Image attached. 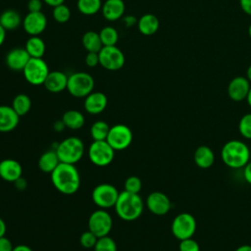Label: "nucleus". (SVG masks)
Here are the masks:
<instances>
[{"instance_id":"obj_1","label":"nucleus","mask_w":251,"mask_h":251,"mask_svg":"<svg viewBox=\"0 0 251 251\" xmlns=\"http://www.w3.org/2000/svg\"><path fill=\"white\" fill-rule=\"evenodd\" d=\"M54 187L62 194L73 195L80 186V176L73 164L61 163L50 174Z\"/></svg>"},{"instance_id":"obj_41","label":"nucleus","mask_w":251,"mask_h":251,"mask_svg":"<svg viewBox=\"0 0 251 251\" xmlns=\"http://www.w3.org/2000/svg\"><path fill=\"white\" fill-rule=\"evenodd\" d=\"M27 9L29 12H40L42 9V0H28Z\"/></svg>"},{"instance_id":"obj_42","label":"nucleus","mask_w":251,"mask_h":251,"mask_svg":"<svg viewBox=\"0 0 251 251\" xmlns=\"http://www.w3.org/2000/svg\"><path fill=\"white\" fill-rule=\"evenodd\" d=\"M243 177L251 185V160L243 167Z\"/></svg>"},{"instance_id":"obj_9","label":"nucleus","mask_w":251,"mask_h":251,"mask_svg":"<svg viewBox=\"0 0 251 251\" xmlns=\"http://www.w3.org/2000/svg\"><path fill=\"white\" fill-rule=\"evenodd\" d=\"M49 68L42 58H30L23 70L25 80L32 85H41L44 83Z\"/></svg>"},{"instance_id":"obj_30","label":"nucleus","mask_w":251,"mask_h":251,"mask_svg":"<svg viewBox=\"0 0 251 251\" xmlns=\"http://www.w3.org/2000/svg\"><path fill=\"white\" fill-rule=\"evenodd\" d=\"M78 11L86 16H91L99 12L102 8L101 0H77Z\"/></svg>"},{"instance_id":"obj_39","label":"nucleus","mask_w":251,"mask_h":251,"mask_svg":"<svg viewBox=\"0 0 251 251\" xmlns=\"http://www.w3.org/2000/svg\"><path fill=\"white\" fill-rule=\"evenodd\" d=\"M85 64L86 66L93 68L96 67L99 64V55L95 52H87V55L85 57Z\"/></svg>"},{"instance_id":"obj_24","label":"nucleus","mask_w":251,"mask_h":251,"mask_svg":"<svg viewBox=\"0 0 251 251\" xmlns=\"http://www.w3.org/2000/svg\"><path fill=\"white\" fill-rule=\"evenodd\" d=\"M59 164L60 160L55 149L45 151L38 159L39 170L46 174H51Z\"/></svg>"},{"instance_id":"obj_25","label":"nucleus","mask_w":251,"mask_h":251,"mask_svg":"<svg viewBox=\"0 0 251 251\" xmlns=\"http://www.w3.org/2000/svg\"><path fill=\"white\" fill-rule=\"evenodd\" d=\"M62 122L64 123L66 127L76 130L83 126L85 120L81 112L77 110H68L63 114Z\"/></svg>"},{"instance_id":"obj_46","label":"nucleus","mask_w":251,"mask_h":251,"mask_svg":"<svg viewBox=\"0 0 251 251\" xmlns=\"http://www.w3.org/2000/svg\"><path fill=\"white\" fill-rule=\"evenodd\" d=\"M44 3H46L47 5L51 6V7H56L58 5H61V4H64L65 0H43Z\"/></svg>"},{"instance_id":"obj_15","label":"nucleus","mask_w":251,"mask_h":251,"mask_svg":"<svg viewBox=\"0 0 251 251\" xmlns=\"http://www.w3.org/2000/svg\"><path fill=\"white\" fill-rule=\"evenodd\" d=\"M250 87V81L246 76H235L229 81L227 85V95L232 101H243L246 99Z\"/></svg>"},{"instance_id":"obj_13","label":"nucleus","mask_w":251,"mask_h":251,"mask_svg":"<svg viewBox=\"0 0 251 251\" xmlns=\"http://www.w3.org/2000/svg\"><path fill=\"white\" fill-rule=\"evenodd\" d=\"M47 25V18L44 13L29 12L23 20V27L30 36L41 34Z\"/></svg>"},{"instance_id":"obj_7","label":"nucleus","mask_w":251,"mask_h":251,"mask_svg":"<svg viewBox=\"0 0 251 251\" xmlns=\"http://www.w3.org/2000/svg\"><path fill=\"white\" fill-rule=\"evenodd\" d=\"M88 158L97 167L110 165L115 158V150L106 140H93L88 148Z\"/></svg>"},{"instance_id":"obj_37","label":"nucleus","mask_w":251,"mask_h":251,"mask_svg":"<svg viewBox=\"0 0 251 251\" xmlns=\"http://www.w3.org/2000/svg\"><path fill=\"white\" fill-rule=\"evenodd\" d=\"M98 237L89 229L82 232L79 237V243L80 245L85 249H91L94 248Z\"/></svg>"},{"instance_id":"obj_52","label":"nucleus","mask_w":251,"mask_h":251,"mask_svg":"<svg viewBox=\"0 0 251 251\" xmlns=\"http://www.w3.org/2000/svg\"><path fill=\"white\" fill-rule=\"evenodd\" d=\"M246 101H247L248 105L251 107V87H250L249 92H248V95H247V97H246Z\"/></svg>"},{"instance_id":"obj_50","label":"nucleus","mask_w":251,"mask_h":251,"mask_svg":"<svg viewBox=\"0 0 251 251\" xmlns=\"http://www.w3.org/2000/svg\"><path fill=\"white\" fill-rule=\"evenodd\" d=\"M234 251H251V245H248V244L240 245Z\"/></svg>"},{"instance_id":"obj_22","label":"nucleus","mask_w":251,"mask_h":251,"mask_svg":"<svg viewBox=\"0 0 251 251\" xmlns=\"http://www.w3.org/2000/svg\"><path fill=\"white\" fill-rule=\"evenodd\" d=\"M194 163L200 169H209L215 162V153L207 145H200L193 155Z\"/></svg>"},{"instance_id":"obj_31","label":"nucleus","mask_w":251,"mask_h":251,"mask_svg":"<svg viewBox=\"0 0 251 251\" xmlns=\"http://www.w3.org/2000/svg\"><path fill=\"white\" fill-rule=\"evenodd\" d=\"M110 130L109 125L104 121H96L90 127V135L93 140H106Z\"/></svg>"},{"instance_id":"obj_2","label":"nucleus","mask_w":251,"mask_h":251,"mask_svg":"<svg viewBox=\"0 0 251 251\" xmlns=\"http://www.w3.org/2000/svg\"><path fill=\"white\" fill-rule=\"evenodd\" d=\"M114 208L120 219L131 222L141 216L144 209V202L139 193H130L124 190L120 192Z\"/></svg>"},{"instance_id":"obj_53","label":"nucleus","mask_w":251,"mask_h":251,"mask_svg":"<svg viewBox=\"0 0 251 251\" xmlns=\"http://www.w3.org/2000/svg\"><path fill=\"white\" fill-rule=\"evenodd\" d=\"M248 35H249V37L251 38V24H250V25L248 26Z\"/></svg>"},{"instance_id":"obj_10","label":"nucleus","mask_w":251,"mask_h":251,"mask_svg":"<svg viewBox=\"0 0 251 251\" xmlns=\"http://www.w3.org/2000/svg\"><path fill=\"white\" fill-rule=\"evenodd\" d=\"M133 134L131 129L123 124L110 126L106 141L115 151H122L129 147L132 142Z\"/></svg>"},{"instance_id":"obj_44","label":"nucleus","mask_w":251,"mask_h":251,"mask_svg":"<svg viewBox=\"0 0 251 251\" xmlns=\"http://www.w3.org/2000/svg\"><path fill=\"white\" fill-rule=\"evenodd\" d=\"M124 22L126 26H132L137 24V20L134 16H126L124 18Z\"/></svg>"},{"instance_id":"obj_45","label":"nucleus","mask_w":251,"mask_h":251,"mask_svg":"<svg viewBox=\"0 0 251 251\" xmlns=\"http://www.w3.org/2000/svg\"><path fill=\"white\" fill-rule=\"evenodd\" d=\"M14 183H15V186L18 189H20V190H23V189H25L26 187V182H25V180L22 176L19 179H17Z\"/></svg>"},{"instance_id":"obj_20","label":"nucleus","mask_w":251,"mask_h":251,"mask_svg":"<svg viewBox=\"0 0 251 251\" xmlns=\"http://www.w3.org/2000/svg\"><path fill=\"white\" fill-rule=\"evenodd\" d=\"M68 77L69 76L61 71H52L49 72L43 85L49 92L59 93L67 89Z\"/></svg>"},{"instance_id":"obj_18","label":"nucleus","mask_w":251,"mask_h":251,"mask_svg":"<svg viewBox=\"0 0 251 251\" xmlns=\"http://www.w3.org/2000/svg\"><path fill=\"white\" fill-rule=\"evenodd\" d=\"M108 104L107 96L100 91L91 92L84 98V110L90 115H98L102 113Z\"/></svg>"},{"instance_id":"obj_38","label":"nucleus","mask_w":251,"mask_h":251,"mask_svg":"<svg viewBox=\"0 0 251 251\" xmlns=\"http://www.w3.org/2000/svg\"><path fill=\"white\" fill-rule=\"evenodd\" d=\"M178 249L179 251H200V246L195 239L190 237L180 240Z\"/></svg>"},{"instance_id":"obj_19","label":"nucleus","mask_w":251,"mask_h":251,"mask_svg":"<svg viewBox=\"0 0 251 251\" xmlns=\"http://www.w3.org/2000/svg\"><path fill=\"white\" fill-rule=\"evenodd\" d=\"M20 118L12 106L0 105V132L14 130L19 125Z\"/></svg>"},{"instance_id":"obj_35","label":"nucleus","mask_w":251,"mask_h":251,"mask_svg":"<svg viewBox=\"0 0 251 251\" xmlns=\"http://www.w3.org/2000/svg\"><path fill=\"white\" fill-rule=\"evenodd\" d=\"M238 130L241 136L251 139V113H247L241 117L238 123Z\"/></svg>"},{"instance_id":"obj_29","label":"nucleus","mask_w":251,"mask_h":251,"mask_svg":"<svg viewBox=\"0 0 251 251\" xmlns=\"http://www.w3.org/2000/svg\"><path fill=\"white\" fill-rule=\"evenodd\" d=\"M12 108L20 117H23L29 112L31 108V100L26 94L20 93L13 99Z\"/></svg>"},{"instance_id":"obj_21","label":"nucleus","mask_w":251,"mask_h":251,"mask_svg":"<svg viewBox=\"0 0 251 251\" xmlns=\"http://www.w3.org/2000/svg\"><path fill=\"white\" fill-rule=\"evenodd\" d=\"M126 6L123 0H106L102 4V15L110 22L117 21L121 19L125 13Z\"/></svg>"},{"instance_id":"obj_17","label":"nucleus","mask_w":251,"mask_h":251,"mask_svg":"<svg viewBox=\"0 0 251 251\" xmlns=\"http://www.w3.org/2000/svg\"><path fill=\"white\" fill-rule=\"evenodd\" d=\"M23 175L22 165L14 159L0 161V177L8 182H15Z\"/></svg>"},{"instance_id":"obj_32","label":"nucleus","mask_w":251,"mask_h":251,"mask_svg":"<svg viewBox=\"0 0 251 251\" xmlns=\"http://www.w3.org/2000/svg\"><path fill=\"white\" fill-rule=\"evenodd\" d=\"M103 46H113L116 45L119 39V33L117 29L113 26H105L99 32Z\"/></svg>"},{"instance_id":"obj_49","label":"nucleus","mask_w":251,"mask_h":251,"mask_svg":"<svg viewBox=\"0 0 251 251\" xmlns=\"http://www.w3.org/2000/svg\"><path fill=\"white\" fill-rule=\"evenodd\" d=\"M6 38V29L0 25V46L4 43Z\"/></svg>"},{"instance_id":"obj_54","label":"nucleus","mask_w":251,"mask_h":251,"mask_svg":"<svg viewBox=\"0 0 251 251\" xmlns=\"http://www.w3.org/2000/svg\"><path fill=\"white\" fill-rule=\"evenodd\" d=\"M0 22H1V17H0Z\"/></svg>"},{"instance_id":"obj_48","label":"nucleus","mask_w":251,"mask_h":251,"mask_svg":"<svg viewBox=\"0 0 251 251\" xmlns=\"http://www.w3.org/2000/svg\"><path fill=\"white\" fill-rule=\"evenodd\" d=\"M6 230H7L6 224H5L4 220L0 217V237H2V236H4V235H5Z\"/></svg>"},{"instance_id":"obj_40","label":"nucleus","mask_w":251,"mask_h":251,"mask_svg":"<svg viewBox=\"0 0 251 251\" xmlns=\"http://www.w3.org/2000/svg\"><path fill=\"white\" fill-rule=\"evenodd\" d=\"M14 245L12 241L5 235L0 237V251H13Z\"/></svg>"},{"instance_id":"obj_6","label":"nucleus","mask_w":251,"mask_h":251,"mask_svg":"<svg viewBox=\"0 0 251 251\" xmlns=\"http://www.w3.org/2000/svg\"><path fill=\"white\" fill-rule=\"evenodd\" d=\"M196 226L197 224L195 218L191 214L183 212L177 214L174 218L171 230L173 235L180 241L192 237L196 231Z\"/></svg>"},{"instance_id":"obj_26","label":"nucleus","mask_w":251,"mask_h":251,"mask_svg":"<svg viewBox=\"0 0 251 251\" xmlns=\"http://www.w3.org/2000/svg\"><path fill=\"white\" fill-rule=\"evenodd\" d=\"M1 22L0 25L6 29V30H14L18 28L22 23L21 15L16 10H6L1 15Z\"/></svg>"},{"instance_id":"obj_28","label":"nucleus","mask_w":251,"mask_h":251,"mask_svg":"<svg viewBox=\"0 0 251 251\" xmlns=\"http://www.w3.org/2000/svg\"><path fill=\"white\" fill-rule=\"evenodd\" d=\"M25 50L30 58H42L45 53V43L38 35L30 36L25 43Z\"/></svg>"},{"instance_id":"obj_47","label":"nucleus","mask_w":251,"mask_h":251,"mask_svg":"<svg viewBox=\"0 0 251 251\" xmlns=\"http://www.w3.org/2000/svg\"><path fill=\"white\" fill-rule=\"evenodd\" d=\"M13 251H32V249L25 244H19L14 246Z\"/></svg>"},{"instance_id":"obj_11","label":"nucleus","mask_w":251,"mask_h":251,"mask_svg":"<svg viewBox=\"0 0 251 251\" xmlns=\"http://www.w3.org/2000/svg\"><path fill=\"white\" fill-rule=\"evenodd\" d=\"M113 220L111 215L105 209H97L91 213L88 218V229L98 238L109 235L112 230Z\"/></svg>"},{"instance_id":"obj_23","label":"nucleus","mask_w":251,"mask_h":251,"mask_svg":"<svg viewBox=\"0 0 251 251\" xmlns=\"http://www.w3.org/2000/svg\"><path fill=\"white\" fill-rule=\"evenodd\" d=\"M159 20L153 14H144L137 21V26L143 35H152L159 29Z\"/></svg>"},{"instance_id":"obj_33","label":"nucleus","mask_w":251,"mask_h":251,"mask_svg":"<svg viewBox=\"0 0 251 251\" xmlns=\"http://www.w3.org/2000/svg\"><path fill=\"white\" fill-rule=\"evenodd\" d=\"M52 15H53L54 20L57 23L64 24V23H67L70 20V18H71V10H70V8L67 5L61 4V5H58V6L53 8Z\"/></svg>"},{"instance_id":"obj_16","label":"nucleus","mask_w":251,"mask_h":251,"mask_svg":"<svg viewBox=\"0 0 251 251\" xmlns=\"http://www.w3.org/2000/svg\"><path fill=\"white\" fill-rule=\"evenodd\" d=\"M29 59L30 56L25 48H14L7 53L5 61L10 70L15 72H23Z\"/></svg>"},{"instance_id":"obj_4","label":"nucleus","mask_w":251,"mask_h":251,"mask_svg":"<svg viewBox=\"0 0 251 251\" xmlns=\"http://www.w3.org/2000/svg\"><path fill=\"white\" fill-rule=\"evenodd\" d=\"M55 150L61 163L75 165L84 154V144L80 138L70 136L62 140Z\"/></svg>"},{"instance_id":"obj_14","label":"nucleus","mask_w":251,"mask_h":251,"mask_svg":"<svg viewBox=\"0 0 251 251\" xmlns=\"http://www.w3.org/2000/svg\"><path fill=\"white\" fill-rule=\"evenodd\" d=\"M145 205L147 209L156 216L166 215L172 206L169 197L161 191L151 192L145 200Z\"/></svg>"},{"instance_id":"obj_8","label":"nucleus","mask_w":251,"mask_h":251,"mask_svg":"<svg viewBox=\"0 0 251 251\" xmlns=\"http://www.w3.org/2000/svg\"><path fill=\"white\" fill-rule=\"evenodd\" d=\"M120 192L111 183H100L96 185L91 193L92 201L100 209L113 208L118 200Z\"/></svg>"},{"instance_id":"obj_51","label":"nucleus","mask_w":251,"mask_h":251,"mask_svg":"<svg viewBox=\"0 0 251 251\" xmlns=\"http://www.w3.org/2000/svg\"><path fill=\"white\" fill-rule=\"evenodd\" d=\"M246 77H247V79L250 81V83H251V65L247 68V71H246Z\"/></svg>"},{"instance_id":"obj_27","label":"nucleus","mask_w":251,"mask_h":251,"mask_svg":"<svg viewBox=\"0 0 251 251\" xmlns=\"http://www.w3.org/2000/svg\"><path fill=\"white\" fill-rule=\"evenodd\" d=\"M81 41H82L83 47L85 48V50L87 52L98 53L103 47L99 33L96 31H93V30L86 31L82 35Z\"/></svg>"},{"instance_id":"obj_36","label":"nucleus","mask_w":251,"mask_h":251,"mask_svg":"<svg viewBox=\"0 0 251 251\" xmlns=\"http://www.w3.org/2000/svg\"><path fill=\"white\" fill-rule=\"evenodd\" d=\"M142 188V181L136 176H130L125 180V190L130 193H139Z\"/></svg>"},{"instance_id":"obj_43","label":"nucleus","mask_w":251,"mask_h":251,"mask_svg":"<svg viewBox=\"0 0 251 251\" xmlns=\"http://www.w3.org/2000/svg\"><path fill=\"white\" fill-rule=\"evenodd\" d=\"M241 10L248 16H251V0H239Z\"/></svg>"},{"instance_id":"obj_34","label":"nucleus","mask_w":251,"mask_h":251,"mask_svg":"<svg viewBox=\"0 0 251 251\" xmlns=\"http://www.w3.org/2000/svg\"><path fill=\"white\" fill-rule=\"evenodd\" d=\"M94 251H117V244L115 240L109 235L99 237L93 248Z\"/></svg>"},{"instance_id":"obj_3","label":"nucleus","mask_w":251,"mask_h":251,"mask_svg":"<svg viewBox=\"0 0 251 251\" xmlns=\"http://www.w3.org/2000/svg\"><path fill=\"white\" fill-rule=\"evenodd\" d=\"M223 163L230 169H241L250 161V149L241 140L232 139L224 144L221 151Z\"/></svg>"},{"instance_id":"obj_12","label":"nucleus","mask_w":251,"mask_h":251,"mask_svg":"<svg viewBox=\"0 0 251 251\" xmlns=\"http://www.w3.org/2000/svg\"><path fill=\"white\" fill-rule=\"evenodd\" d=\"M98 55L99 64L108 71H118L124 67L126 62L123 51L116 45L103 46Z\"/></svg>"},{"instance_id":"obj_5","label":"nucleus","mask_w":251,"mask_h":251,"mask_svg":"<svg viewBox=\"0 0 251 251\" xmlns=\"http://www.w3.org/2000/svg\"><path fill=\"white\" fill-rule=\"evenodd\" d=\"M94 79L84 72H76L69 75L67 90L75 98H85L93 91Z\"/></svg>"}]
</instances>
